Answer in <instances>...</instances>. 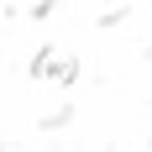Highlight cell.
I'll list each match as a JSON object with an SVG mask.
<instances>
[{
  "instance_id": "6da1fadb",
  "label": "cell",
  "mask_w": 152,
  "mask_h": 152,
  "mask_svg": "<svg viewBox=\"0 0 152 152\" xmlns=\"http://www.w3.org/2000/svg\"><path fill=\"white\" fill-rule=\"evenodd\" d=\"M11 152H16V147H11Z\"/></svg>"
}]
</instances>
